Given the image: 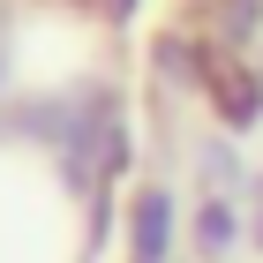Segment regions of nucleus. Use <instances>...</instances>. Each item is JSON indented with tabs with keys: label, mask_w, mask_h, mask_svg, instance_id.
I'll return each instance as SVG.
<instances>
[{
	"label": "nucleus",
	"mask_w": 263,
	"mask_h": 263,
	"mask_svg": "<svg viewBox=\"0 0 263 263\" xmlns=\"http://www.w3.org/2000/svg\"><path fill=\"white\" fill-rule=\"evenodd\" d=\"M165 226H173L165 196H143V203H136V263H158V256H165Z\"/></svg>",
	"instance_id": "1"
}]
</instances>
